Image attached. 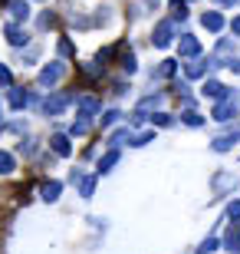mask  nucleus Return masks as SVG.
<instances>
[{
    "label": "nucleus",
    "mask_w": 240,
    "mask_h": 254,
    "mask_svg": "<svg viewBox=\"0 0 240 254\" xmlns=\"http://www.w3.org/2000/svg\"><path fill=\"white\" fill-rule=\"evenodd\" d=\"M237 254H240V251H237Z\"/></svg>",
    "instance_id": "obj_38"
},
{
    "label": "nucleus",
    "mask_w": 240,
    "mask_h": 254,
    "mask_svg": "<svg viewBox=\"0 0 240 254\" xmlns=\"http://www.w3.org/2000/svg\"><path fill=\"white\" fill-rule=\"evenodd\" d=\"M221 245L227 248V251H237V248H240V225H231V228H227V235H224Z\"/></svg>",
    "instance_id": "obj_10"
},
{
    "label": "nucleus",
    "mask_w": 240,
    "mask_h": 254,
    "mask_svg": "<svg viewBox=\"0 0 240 254\" xmlns=\"http://www.w3.org/2000/svg\"><path fill=\"white\" fill-rule=\"evenodd\" d=\"M122 69H125V73H135V69H139V63H135V53H122Z\"/></svg>",
    "instance_id": "obj_22"
},
{
    "label": "nucleus",
    "mask_w": 240,
    "mask_h": 254,
    "mask_svg": "<svg viewBox=\"0 0 240 254\" xmlns=\"http://www.w3.org/2000/svg\"><path fill=\"white\" fill-rule=\"evenodd\" d=\"M171 13H175V20H185L188 17V7L181 3V0H171Z\"/></svg>",
    "instance_id": "obj_25"
},
{
    "label": "nucleus",
    "mask_w": 240,
    "mask_h": 254,
    "mask_svg": "<svg viewBox=\"0 0 240 254\" xmlns=\"http://www.w3.org/2000/svg\"><path fill=\"white\" fill-rule=\"evenodd\" d=\"M234 116H237V103H227V99H224V103L214 106V119H217V123H231Z\"/></svg>",
    "instance_id": "obj_8"
},
{
    "label": "nucleus",
    "mask_w": 240,
    "mask_h": 254,
    "mask_svg": "<svg viewBox=\"0 0 240 254\" xmlns=\"http://www.w3.org/2000/svg\"><path fill=\"white\" fill-rule=\"evenodd\" d=\"M119 116H122L119 109H109V113H102V126H105V129H109L112 123H119Z\"/></svg>",
    "instance_id": "obj_27"
},
{
    "label": "nucleus",
    "mask_w": 240,
    "mask_h": 254,
    "mask_svg": "<svg viewBox=\"0 0 240 254\" xmlns=\"http://www.w3.org/2000/svg\"><path fill=\"white\" fill-rule=\"evenodd\" d=\"M231 69H234V73H240V60H234V63H231Z\"/></svg>",
    "instance_id": "obj_35"
},
{
    "label": "nucleus",
    "mask_w": 240,
    "mask_h": 254,
    "mask_svg": "<svg viewBox=\"0 0 240 254\" xmlns=\"http://www.w3.org/2000/svg\"><path fill=\"white\" fill-rule=\"evenodd\" d=\"M0 119H3V106H0Z\"/></svg>",
    "instance_id": "obj_36"
},
{
    "label": "nucleus",
    "mask_w": 240,
    "mask_h": 254,
    "mask_svg": "<svg viewBox=\"0 0 240 254\" xmlns=\"http://www.w3.org/2000/svg\"><path fill=\"white\" fill-rule=\"evenodd\" d=\"M214 3H221V7H234L237 0H214Z\"/></svg>",
    "instance_id": "obj_34"
},
{
    "label": "nucleus",
    "mask_w": 240,
    "mask_h": 254,
    "mask_svg": "<svg viewBox=\"0 0 240 254\" xmlns=\"http://www.w3.org/2000/svg\"><path fill=\"white\" fill-rule=\"evenodd\" d=\"M201 23H204L207 30H211V33H221V30H224V17L217 13V10H211V13H204V17H201Z\"/></svg>",
    "instance_id": "obj_9"
},
{
    "label": "nucleus",
    "mask_w": 240,
    "mask_h": 254,
    "mask_svg": "<svg viewBox=\"0 0 240 254\" xmlns=\"http://www.w3.org/2000/svg\"><path fill=\"white\" fill-rule=\"evenodd\" d=\"M119 162V149H109L105 155L99 159V175H105V172H112V165Z\"/></svg>",
    "instance_id": "obj_13"
},
{
    "label": "nucleus",
    "mask_w": 240,
    "mask_h": 254,
    "mask_svg": "<svg viewBox=\"0 0 240 254\" xmlns=\"http://www.w3.org/2000/svg\"><path fill=\"white\" fill-rule=\"evenodd\" d=\"M148 142H155V132H151V129H145V132H135V135L129 139V145L142 149V145H148Z\"/></svg>",
    "instance_id": "obj_15"
},
{
    "label": "nucleus",
    "mask_w": 240,
    "mask_h": 254,
    "mask_svg": "<svg viewBox=\"0 0 240 254\" xmlns=\"http://www.w3.org/2000/svg\"><path fill=\"white\" fill-rule=\"evenodd\" d=\"M234 142H240V129L227 132V135H217V139L211 142V149L214 152H227V149H234Z\"/></svg>",
    "instance_id": "obj_7"
},
{
    "label": "nucleus",
    "mask_w": 240,
    "mask_h": 254,
    "mask_svg": "<svg viewBox=\"0 0 240 254\" xmlns=\"http://www.w3.org/2000/svg\"><path fill=\"white\" fill-rule=\"evenodd\" d=\"M59 191H63V185H59V182H47V185H43V201H56V198H59Z\"/></svg>",
    "instance_id": "obj_16"
},
{
    "label": "nucleus",
    "mask_w": 240,
    "mask_h": 254,
    "mask_svg": "<svg viewBox=\"0 0 240 254\" xmlns=\"http://www.w3.org/2000/svg\"><path fill=\"white\" fill-rule=\"evenodd\" d=\"M158 103H161V96H148V99H142V103H139V109H135V113H142V116H145L148 109H155Z\"/></svg>",
    "instance_id": "obj_24"
},
{
    "label": "nucleus",
    "mask_w": 240,
    "mask_h": 254,
    "mask_svg": "<svg viewBox=\"0 0 240 254\" xmlns=\"http://www.w3.org/2000/svg\"><path fill=\"white\" fill-rule=\"evenodd\" d=\"M155 76H158V79H165V76H175V60H165V63L155 69Z\"/></svg>",
    "instance_id": "obj_23"
},
{
    "label": "nucleus",
    "mask_w": 240,
    "mask_h": 254,
    "mask_svg": "<svg viewBox=\"0 0 240 254\" xmlns=\"http://www.w3.org/2000/svg\"><path fill=\"white\" fill-rule=\"evenodd\" d=\"M181 123H185V126H194V129H197V126H204V116H197L194 109H188V113L181 116Z\"/></svg>",
    "instance_id": "obj_21"
},
{
    "label": "nucleus",
    "mask_w": 240,
    "mask_h": 254,
    "mask_svg": "<svg viewBox=\"0 0 240 254\" xmlns=\"http://www.w3.org/2000/svg\"><path fill=\"white\" fill-rule=\"evenodd\" d=\"M10 172H13V155L0 149V175H10Z\"/></svg>",
    "instance_id": "obj_20"
},
{
    "label": "nucleus",
    "mask_w": 240,
    "mask_h": 254,
    "mask_svg": "<svg viewBox=\"0 0 240 254\" xmlns=\"http://www.w3.org/2000/svg\"><path fill=\"white\" fill-rule=\"evenodd\" d=\"M178 53H181V57H197V53H201V40L197 37H191V33H185V37H181V43H178Z\"/></svg>",
    "instance_id": "obj_5"
},
{
    "label": "nucleus",
    "mask_w": 240,
    "mask_h": 254,
    "mask_svg": "<svg viewBox=\"0 0 240 254\" xmlns=\"http://www.w3.org/2000/svg\"><path fill=\"white\" fill-rule=\"evenodd\" d=\"M227 218L240 221V201H231V205H227Z\"/></svg>",
    "instance_id": "obj_30"
},
{
    "label": "nucleus",
    "mask_w": 240,
    "mask_h": 254,
    "mask_svg": "<svg viewBox=\"0 0 240 254\" xmlns=\"http://www.w3.org/2000/svg\"><path fill=\"white\" fill-rule=\"evenodd\" d=\"M76 50H73V43L69 40H59V57H73Z\"/></svg>",
    "instance_id": "obj_29"
},
{
    "label": "nucleus",
    "mask_w": 240,
    "mask_h": 254,
    "mask_svg": "<svg viewBox=\"0 0 240 254\" xmlns=\"http://www.w3.org/2000/svg\"><path fill=\"white\" fill-rule=\"evenodd\" d=\"M7 40L13 43V47H23V43H27V33H23L17 23H7Z\"/></svg>",
    "instance_id": "obj_14"
},
{
    "label": "nucleus",
    "mask_w": 240,
    "mask_h": 254,
    "mask_svg": "<svg viewBox=\"0 0 240 254\" xmlns=\"http://www.w3.org/2000/svg\"><path fill=\"white\" fill-rule=\"evenodd\" d=\"M185 73H188V79H201V76L207 73V66H204V63H188Z\"/></svg>",
    "instance_id": "obj_19"
},
{
    "label": "nucleus",
    "mask_w": 240,
    "mask_h": 254,
    "mask_svg": "<svg viewBox=\"0 0 240 254\" xmlns=\"http://www.w3.org/2000/svg\"><path fill=\"white\" fill-rule=\"evenodd\" d=\"M151 123H155V126H171V116H168V113H155Z\"/></svg>",
    "instance_id": "obj_32"
},
{
    "label": "nucleus",
    "mask_w": 240,
    "mask_h": 254,
    "mask_svg": "<svg viewBox=\"0 0 240 254\" xmlns=\"http://www.w3.org/2000/svg\"><path fill=\"white\" fill-rule=\"evenodd\" d=\"M171 37H175V27H171V23H158L155 27V37H151V43H155L158 50H165V47H171Z\"/></svg>",
    "instance_id": "obj_4"
},
{
    "label": "nucleus",
    "mask_w": 240,
    "mask_h": 254,
    "mask_svg": "<svg viewBox=\"0 0 240 254\" xmlns=\"http://www.w3.org/2000/svg\"><path fill=\"white\" fill-rule=\"evenodd\" d=\"M217 248H221V241H217V238H207V241L197 248V254H211V251H217Z\"/></svg>",
    "instance_id": "obj_26"
},
{
    "label": "nucleus",
    "mask_w": 240,
    "mask_h": 254,
    "mask_svg": "<svg viewBox=\"0 0 240 254\" xmlns=\"http://www.w3.org/2000/svg\"><path fill=\"white\" fill-rule=\"evenodd\" d=\"M27 103H30V96L23 93V89H13V93H10V106H13V109H23Z\"/></svg>",
    "instance_id": "obj_18"
},
{
    "label": "nucleus",
    "mask_w": 240,
    "mask_h": 254,
    "mask_svg": "<svg viewBox=\"0 0 240 254\" xmlns=\"http://www.w3.org/2000/svg\"><path fill=\"white\" fill-rule=\"evenodd\" d=\"M7 7H10V13H13V20H27L30 17V3L27 0H10Z\"/></svg>",
    "instance_id": "obj_11"
},
{
    "label": "nucleus",
    "mask_w": 240,
    "mask_h": 254,
    "mask_svg": "<svg viewBox=\"0 0 240 254\" xmlns=\"http://www.w3.org/2000/svg\"><path fill=\"white\" fill-rule=\"evenodd\" d=\"M49 145H53V152L56 155H69V152H73V145H69V139H66V135H53V139H49Z\"/></svg>",
    "instance_id": "obj_12"
},
{
    "label": "nucleus",
    "mask_w": 240,
    "mask_h": 254,
    "mask_svg": "<svg viewBox=\"0 0 240 254\" xmlns=\"http://www.w3.org/2000/svg\"><path fill=\"white\" fill-rule=\"evenodd\" d=\"M66 76V66L63 63H47L43 69H40V83L43 86H53V83H59Z\"/></svg>",
    "instance_id": "obj_3"
},
{
    "label": "nucleus",
    "mask_w": 240,
    "mask_h": 254,
    "mask_svg": "<svg viewBox=\"0 0 240 254\" xmlns=\"http://www.w3.org/2000/svg\"><path fill=\"white\" fill-rule=\"evenodd\" d=\"M73 135H86V132H89V123H86V119H79V123H73Z\"/></svg>",
    "instance_id": "obj_28"
},
{
    "label": "nucleus",
    "mask_w": 240,
    "mask_h": 254,
    "mask_svg": "<svg viewBox=\"0 0 240 254\" xmlns=\"http://www.w3.org/2000/svg\"><path fill=\"white\" fill-rule=\"evenodd\" d=\"M201 93L204 96H211V99H227V86L224 83H217V79H204V86H201Z\"/></svg>",
    "instance_id": "obj_6"
},
{
    "label": "nucleus",
    "mask_w": 240,
    "mask_h": 254,
    "mask_svg": "<svg viewBox=\"0 0 240 254\" xmlns=\"http://www.w3.org/2000/svg\"><path fill=\"white\" fill-rule=\"evenodd\" d=\"M73 103H76V96H73V93H53V96H47V103H43V113H47V116H59L66 106H73Z\"/></svg>",
    "instance_id": "obj_1"
},
{
    "label": "nucleus",
    "mask_w": 240,
    "mask_h": 254,
    "mask_svg": "<svg viewBox=\"0 0 240 254\" xmlns=\"http://www.w3.org/2000/svg\"><path fill=\"white\" fill-rule=\"evenodd\" d=\"M10 83H13V76H10V69H7V66L0 63V86H10Z\"/></svg>",
    "instance_id": "obj_31"
},
{
    "label": "nucleus",
    "mask_w": 240,
    "mask_h": 254,
    "mask_svg": "<svg viewBox=\"0 0 240 254\" xmlns=\"http://www.w3.org/2000/svg\"><path fill=\"white\" fill-rule=\"evenodd\" d=\"M231 30H234V33L240 37V17H234V20H231Z\"/></svg>",
    "instance_id": "obj_33"
},
{
    "label": "nucleus",
    "mask_w": 240,
    "mask_h": 254,
    "mask_svg": "<svg viewBox=\"0 0 240 254\" xmlns=\"http://www.w3.org/2000/svg\"><path fill=\"white\" fill-rule=\"evenodd\" d=\"M148 3H158V0H148Z\"/></svg>",
    "instance_id": "obj_37"
},
{
    "label": "nucleus",
    "mask_w": 240,
    "mask_h": 254,
    "mask_svg": "<svg viewBox=\"0 0 240 254\" xmlns=\"http://www.w3.org/2000/svg\"><path fill=\"white\" fill-rule=\"evenodd\" d=\"M93 191H96V175H83V182H79V195L93 198Z\"/></svg>",
    "instance_id": "obj_17"
},
{
    "label": "nucleus",
    "mask_w": 240,
    "mask_h": 254,
    "mask_svg": "<svg viewBox=\"0 0 240 254\" xmlns=\"http://www.w3.org/2000/svg\"><path fill=\"white\" fill-rule=\"evenodd\" d=\"M76 109H79V113H83V119L89 123L93 116L102 113V103L96 99V96H79V99H76Z\"/></svg>",
    "instance_id": "obj_2"
}]
</instances>
